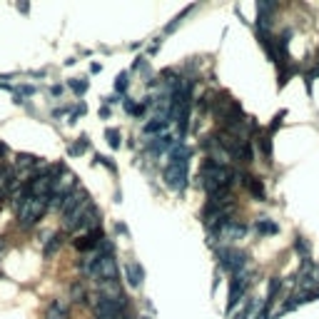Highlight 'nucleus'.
I'll return each mask as SVG.
<instances>
[{
  "label": "nucleus",
  "mask_w": 319,
  "mask_h": 319,
  "mask_svg": "<svg viewBox=\"0 0 319 319\" xmlns=\"http://www.w3.org/2000/svg\"><path fill=\"white\" fill-rule=\"evenodd\" d=\"M150 147H152L155 155H160V152H165V150H170V147H175V145H172V137H170V135H162V137H155Z\"/></svg>",
  "instance_id": "12"
},
{
  "label": "nucleus",
  "mask_w": 319,
  "mask_h": 319,
  "mask_svg": "<svg viewBox=\"0 0 319 319\" xmlns=\"http://www.w3.org/2000/svg\"><path fill=\"white\" fill-rule=\"evenodd\" d=\"M115 90H118V92H125V90H128V75H125V72L118 75V80H115Z\"/></svg>",
  "instance_id": "19"
},
{
  "label": "nucleus",
  "mask_w": 319,
  "mask_h": 319,
  "mask_svg": "<svg viewBox=\"0 0 319 319\" xmlns=\"http://www.w3.org/2000/svg\"><path fill=\"white\" fill-rule=\"evenodd\" d=\"M48 204H50V199H45V197H35V194H30V192L25 190L23 199L18 202V222H20V227L28 230V227L38 225V222L43 220Z\"/></svg>",
  "instance_id": "3"
},
{
  "label": "nucleus",
  "mask_w": 319,
  "mask_h": 319,
  "mask_svg": "<svg viewBox=\"0 0 319 319\" xmlns=\"http://www.w3.org/2000/svg\"><path fill=\"white\" fill-rule=\"evenodd\" d=\"M142 277H145V272H142L140 262H128L125 264V279H128L130 287H140L142 284Z\"/></svg>",
  "instance_id": "8"
},
{
  "label": "nucleus",
  "mask_w": 319,
  "mask_h": 319,
  "mask_svg": "<svg viewBox=\"0 0 319 319\" xmlns=\"http://www.w3.org/2000/svg\"><path fill=\"white\" fill-rule=\"evenodd\" d=\"M97 162H100V165H105L110 172H115V165L110 162V157H105V155H97Z\"/></svg>",
  "instance_id": "21"
},
{
  "label": "nucleus",
  "mask_w": 319,
  "mask_h": 319,
  "mask_svg": "<svg viewBox=\"0 0 319 319\" xmlns=\"http://www.w3.org/2000/svg\"><path fill=\"white\" fill-rule=\"evenodd\" d=\"M217 259H220V267L225 272H230L232 277L235 274H242L245 267H247V255L237 247H220L217 250Z\"/></svg>",
  "instance_id": "5"
},
{
  "label": "nucleus",
  "mask_w": 319,
  "mask_h": 319,
  "mask_svg": "<svg viewBox=\"0 0 319 319\" xmlns=\"http://www.w3.org/2000/svg\"><path fill=\"white\" fill-rule=\"evenodd\" d=\"M72 302H85V287L80 282L72 287Z\"/></svg>",
  "instance_id": "18"
},
{
  "label": "nucleus",
  "mask_w": 319,
  "mask_h": 319,
  "mask_svg": "<svg viewBox=\"0 0 319 319\" xmlns=\"http://www.w3.org/2000/svg\"><path fill=\"white\" fill-rule=\"evenodd\" d=\"M247 284H250V279H247V272H242V274H235V277L230 279V299H227V312H232V309L237 307V302L242 299V294H245Z\"/></svg>",
  "instance_id": "6"
},
{
  "label": "nucleus",
  "mask_w": 319,
  "mask_h": 319,
  "mask_svg": "<svg viewBox=\"0 0 319 319\" xmlns=\"http://www.w3.org/2000/svg\"><path fill=\"white\" fill-rule=\"evenodd\" d=\"M294 250L299 252V257H302L304 262H309V259H312V257H309V245H307V240H304V237H297V240H294Z\"/></svg>",
  "instance_id": "15"
},
{
  "label": "nucleus",
  "mask_w": 319,
  "mask_h": 319,
  "mask_svg": "<svg viewBox=\"0 0 319 319\" xmlns=\"http://www.w3.org/2000/svg\"><path fill=\"white\" fill-rule=\"evenodd\" d=\"M199 180H202V187L209 194H220V192H230L232 187V180H235V170H230L227 165L207 157L202 162V170H199Z\"/></svg>",
  "instance_id": "1"
},
{
  "label": "nucleus",
  "mask_w": 319,
  "mask_h": 319,
  "mask_svg": "<svg viewBox=\"0 0 319 319\" xmlns=\"http://www.w3.org/2000/svg\"><path fill=\"white\" fill-rule=\"evenodd\" d=\"M105 137H108V142L113 145V147H120V142H123V135H120V130L110 128L108 132H105Z\"/></svg>",
  "instance_id": "16"
},
{
  "label": "nucleus",
  "mask_w": 319,
  "mask_h": 319,
  "mask_svg": "<svg viewBox=\"0 0 319 319\" xmlns=\"http://www.w3.org/2000/svg\"><path fill=\"white\" fill-rule=\"evenodd\" d=\"M255 230L259 232V235H277V232H279V225L272 222V220H257Z\"/></svg>",
  "instance_id": "11"
},
{
  "label": "nucleus",
  "mask_w": 319,
  "mask_h": 319,
  "mask_svg": "<svg viewBox=\"0 0 319 319\" xmlns=\"http://www.w3.org/2000/svg\"><path fill=\"white\" fill-rule=\"evenodd\" d=\"M70 314V307H67V302H60V299H55V302H50L48 304V309H45V317L43 319H67Z\"/></svg>",
  "instance_id": "9"
},
{
  "label": "nucleus",
  "mask_w": 319,
  "mask_h": 319,
  "mask_svg": "<svg viewBox=\"0 0 319 319\" xmlns=\"http://www.w3.org/2000/svg\"><path fill=\"white\" fill-rule=\"evenodd\" d=\"M92 279L100 284V289L105 287H118L120 282V267L113 255H97L92 257V267H90Z\"/></svg>",
  "instance_id": "4"
},
{
  "label": "nucleus",
  "mask_w": 319,
  "mask_h": 319,
  "mask_svg": "<svg viewBox=\"0 0 319 319\" xmlns=\"http://www.w3.org/2000/svg\"><path fill=\"white\" fill-rule=\"evenodd\" d=\"M287 118V110H279L277 115H274V120H272V128L267 130V135H272V132H277V130L282 128V120Z\"/></svg>",
  "instance_id": "17"
},
{
  "label": "nucleus",
  "mask_w": 319,
  "mask_h": 319,
  "mask_svg": "<svg viewBox=\"0 0 319 319\" xmlns=\"http://www.w3.org/2000/svg\"><path fill=\"white\" fill-rule=\"evenodd\" d=\"M102 240H105V235H102V230L97 227V230H92V232H87V235L77 237V240H75V247H77L80 252H90V250H100Z\"/></svg>",
  "instance_id": "7"
},
{
  "label": "nucleus",
  "mask_w": 319,
  "mask_h": 319,
  "mask_svg": "<svg viewBox=\"0 0 319 319\" xmlns=\"http://www.w3.org/2000/svg\"><path fill=\"white\" fill-rule=\"evenodd\" d=\"M60 247H63V235H55V237H50V242L45 245V250H43V255L48 257V259H50V257L55 255V252H58Z\"/></svg>",
  "instance_id": "13"
},
{
  "label": "nucleus",
  "mask_w": 319,
  "mask_h": 319,
  "mask_svg": "<svg viewBox=\"0 0 319 319\" xmlns=\"http://www.w3.org/2000/svg\"><path fill=\"white\" fill-rule=\"evenodd\" d=\"M85 150H87V142H77V145L70 147V155H80V152H85Z\"/></svg>",
  "instance_id": "20"
},
{
  "label": "nucleus",
  "mask_w": 319,
  "mask_h": 319,
  "mask_svg": "<svg viewBox=\"0 0 319 319\" xmlns=\"http://www.w3.org/2000/svg\"><path fill=\"white\" fill-rule=\"evenodd\" d=\"M279 289H282V279L279 277H272L269 284H267V302H274V297H277Z\"/></svg>",
  "instance_id": "14"
},
{
  "label": "nucleus",
  "mask_w": 319,
  "mask_h": 319,
  "mask_svg": "<svg viewBox=\"0 0 319 319\" xmlns=\"http://www.w3.org/2000/svg\"><path fill=\"white\" fill-rule=\"evenodd\" d=\"M242 182H245V187L255 194L257 199H264V187H262V182L257 180V177H250V175H242Z\"/></svg>",
  "instance_id": "10"
},
{
  "label": "nucleus",
  "mask_w": 319,
  "mask_h": 319,
  "mask_svg": "<svg viewBox=\"0 0 319 319\" xmlns=\"http://www.w3.org/2000/svg\"><path fill=\"white\" fill-rule=\"evenodd\" d=\"M187 160H190V150L185 145H175L170 162L165 167V185L175 192H182L187 185Z\"/></svg>",
  "instance_id": "2"
}]
</instances>
